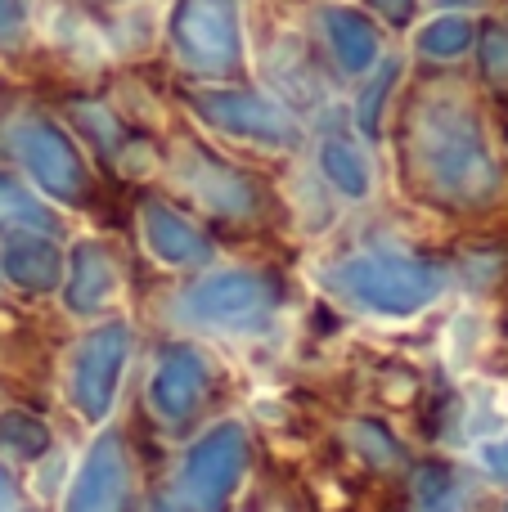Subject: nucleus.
<instances>
[{"instance_id":"obj_1","label":"nucleus","mask_w":508,"mask_h":512,"mask_svg":"<svg viewBox=\"0 0 508 512\" xmlns=\"http://www.w3.org/2000/svg\"><path fill=\"white\" fill-rule=\"evenodd\" d=\"M198 54V63H221L234 54V18L225 0H185L180 5V50Z\"/></svg>"},{"instance_id":"obj_2","label":"nucleus","mask_w":508,"mask_h":512,"mask_svg":"<svg viewBox=\"0 0 508 512\" xmlns=\"http://www.w3.org/2000/svg\"><path fill=\"white\" fill-rule=\"evenodd\" d=\"M333 36H338V54L347 63H360L369 50H374V36H369V27L360 23V18L342 14V9H333Z\"/></svg>"},{"instance_id":"obj_3","label":"nucleus","mask_w":508,"mask_h":512,"mask_svg":"<svg viewBox=\"0 0 508 512\" xmlns=\"http://www.w3.org/2000/svg\"><path fill=\"white\" fill-rule=\"evenodd\" d=\"M423 45H428V50H441V54L464 50V45H468V23H464V18H441V23L423 36Z\"/></svg>"},{"instance_id":"obj_4","label":"nucleus","mask_w":508,"mask_h":512,"mask_svg":"<svg viewBox=\"0 0 508 512\" xmlns=\"http://www.w3.org/2000/svg\"><path fill=\"white\" fill-rule=\"evenodd\" d=\"M486 72H491L495 81H508V36L500 27L486 32Z\"/></svg>"}]
</instances>
